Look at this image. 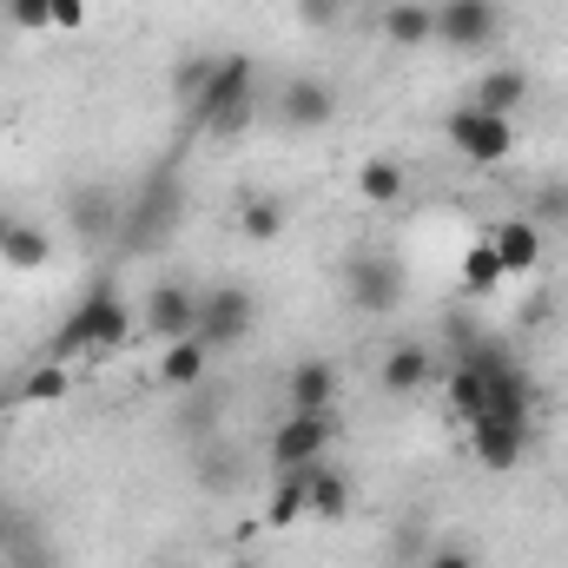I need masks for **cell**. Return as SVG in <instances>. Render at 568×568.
Wrapping results in <instances>:
<instances>
[{
	"instance_id": "cell-1",
	"label": "cell",
	"mask_w": 568,
	"mask_h": 568,
	"mask_svg": "<svg viewBox=\"0 0 568 568\" xmlns=\"http://www.w3.org/2000/svg\"><path fill=\"white\" fill-rule=\"evenodd\" d=\"M126 337H133V304L113 291V278H93V291L60 317V331H53L47 357H53V364H67V357H87V351H120Z\"/></svg>"
},
{
	"instance_id": "cell-2",
	"label": "cell",
	"mask_w": 568,
	"mask_h": 568,
	"mask_svg": "<svg viewBox=\"0 0 568 568\" xmlns=\"http://www.w3.org/2000/svg\"><path fill=\"white\" fill-rule=\"evenodd\" d=\"M252 60L245 53H219V73H212V87L199 93V106H192V126L199 133H219V140H239L245 126H252Z\"/></svg>"
},
{
	"instance_id": "cell-3",
	"label": "cell",
	"mask_w": 568,
	"mask_h": 568,
	"mask_svg": "<svg viewBox=\"0 0 568 568\" xmlns=\"http://www.w3.org/2000/svg\"><path fill=\"white\" fill-rule=\"evenodd\" d=\"M179 212H185V192L172 172H152L140 192L126 199L120 212V252H152L165 232H179Z\"/></svg>"
},
{
	"instance_id": "cell-4",
	"label": "cell",
	"mask_w": 568,
	"mask_h": 568,
	"mask_svg": "<svg viewBox=\"0 0 568 568\" xmlns=\"http://www.w3.org/2000/svg\"><path fill=\"white\" fill-rule=\"evenodd\" d=\"M252 324H258V297L245 284H205L199 291V331L192 337L205 351H239L252 337Z\"/></svg>"
},
{
	"instance_id": "cell-5",
	"label": "cell",
	"mask_w": 568,
	"mask_h": 568,
	"mask_svg": "<svg viewBox=\"0 0 568 568\" xmlns=\"http://www.w3.org/2000/svg\"><path fill=\"white\" fill-rule=\"evenodd\" d=\"M344 436L337 410H284V424L272 429V469H311L324 463V449Z\"/></svg>"
},
{
	"instance_id": "cell-6",
	"label": "cell",
	"mask_w": 568,
	"mask_h": 568,
	"mask_svg": "<svg viewBox=\"0 0 568 568\" xmlns=\"http://www.w3.org/2000/svg\"><path fill=\"white\" fill-rule=\"evenodd\" d=\"M436 40L449 53H489L503 40V0H436Z\"/></svg>"
},
{
	"instance_id": "cell-7",
	"label": "cell",
	"mask_w": 568,
	"mask_h": 568,
	"mask_svg": "<svg viewBox=\"0 0 568 568\" xmlns=\"http://www.w3.org/2000/svg\"><path fill=\"white\" fill-rule=\"evenodd\" d=\"M344 297L364 311V317H390L404 304V265L390 252H357L344 265Z\"/></svg>"
},
{
	"instance_id": "cell-8",
	"label": "cell",
	"mask_w": 568,
	"mask_h": 568,
	"mask_svg": "<svg viewBox=\"0 0 568 568\" xmlns=\"http://www.w3.org/2000/svg\"><path fill=\"white\" fill-rule=\"evenodd\" d=\"M443 133H449V145H456L469 165H503V159L516 152V126L496 120V113H483V106H456V113L443 120Z\"/></svg>"
},
{
	"instance_id": "cell-9",
	"label": "cell",
	"mask_w": 568,
	"mask_h": 568,
	"mask_svg": "<svg viewBox=\"0 0 568 568\" xmlns=\"http://www.w3.org/2000/svg\"><path fill=\"white\" fill-rule=\"evenodd\" d=\"M140 324L159 337V344H179V337H192V331H199V284H185V278L152 284V291H145Z\"/></svg>"
},
{
	"instance_id": "cell-10",
	"label": "cell",
	"mask_w": 568,
	"mask_h": 568,
	"mask_svg": "<svg viewBox=\"0 0 568 568\" xmlns=\"http://www.w3.org/2000/svg\"><path fill=\"white\" fill-rule=\"evenodd\" d=\"M337 120V93L317 73H291L278 93V126L284 133H324Z\"/></svg>"
},
{
	"instance_id": "cell-11",
	"label": "cell",
	"mask_w": 568,
	"mask_h": 568,
	"mask_svg": "<svg viewBox=\"0 0 568 568\" xmlns=\"http://www.w3.org/2000/svg\"><path fill=\"white\" fill-rule=\"evenodd\" d=\"M483 239H489V252L503 258L509 278H529V272H542V258H549V232H542L536 219H496Z\"/></svg>"
},
{
	"instance_id": "cell-12",
	"label": "cell",
	"mask_w": 568,
	"mask_h": 568,
	"mask_svg": "<svg viewBox=\"0 0 568 568\" xmlns=\"http://www.w3.org/2000/svg\"><path fill=\"white\" fill-rule=\"evenodd\" d=\"M120 192L113 185H73L67 192V225H73V239H87V245H100L106 232H120Z\"/></svg>"
},
{
	"instance_id": "cell-13",
	"label": "cell",
	"mask_w": 568,
	"mask_h": 568,
	"mask_svg": "<svg viewBox=\"0 0 568 568\" xmlns=\"http://www.w3.org/2000/svg\"><path fill=\"white\" fill-rule=\"evenodd\" d=\"M337 364L331 357H304L284 371V410H337Z\"/></svg>"
},
{
	"instance_id": "cell-14",
	"label": "cell",
	"mask_w": 568,
	"mask_h": 568,
	"mask_svg": "<svg viewBox=\"0 0 568 568\" xmlns=\"http://www.w3.org/2000/svg\"><path fill=\"white\" fill-rule=\"evenodd\" d=\"M469 449H476L483 469L503 476V469H516V463L529 456V429L523 424H496V417H476V424H469Z\"/></svg>"
},
{
	"instance_id": "cell-15",
	"label": "cell",
	"mask_w": 568,
	"mask_h": 568,
	"mask_svg": "<svg viewBox=\"0 0 568 568\" xmlns=\"http://www.w3.org/2000/svg\"><path fill=\"white\" fill-rule=\"evenodd\" d=\"M377 384L390 397H424L429 384H436V357H429L424 344H390V357L377 364Z\"/></svg>"
},
{
	"instance_id": "cell-16",
	"label": "cell",
	"mask_w": 568,
	"mask_h": 568,
	"mask_svg": "<svg viewBox=\"0 0 568 568\" xmlns=\"http://www.w3.org/2000/svg\"><path fill=\"white\" fill-rule=\"evenodd\" d=\"M0 265L7 272H47L53 265V239L27 219H0Z\"/></svg>"
},
{
	"instance_id": "cell-17",
	"label": "cell",
	"mask_w": 568,
	"mask_h": 568,
	"mask_svg": "<svg viewBox=\"0 0 568 568\" xmlns=\"http://www.w3.org/2000/svg\"><path fill=\"white\" fill-rule=\"evenodd\" d=\"M523 100H529V73H523V67H496V73L476 80V100H469V106H483V113H496V120H516Z\"/></svg>"
},
{
	"instance_id": "cell-18",
	"label": "cell",
	"mask_w": 568,
	"mask_h": 568,
	"mask_svg": "<svg viewBox=\"0 0 568 568\" xmlns=\"http://www.w3.org/2000/svg\"><path fill=\"white\" fill-rule=\"evenodd\" d=\"M384 40L390 47H429L436 40V7L429 0H390L384 7Z\"/></svg>"
},
{
	"instance_id": "cell-19",
	"label": "cell",
	"mask_w": 568,
	"mask_h": 568,
	"mask_svg": "<svg viewBox=\"0 0 568 568\" xmlns=\"http://www.w3.org/2000/svg\"><path fill=\"white\" fill-rule=\"evenodd\" d=\"M205 357H212V351H205L199 337H179V344H165V351H159V384H165V390H199V377H205Z\"/></svg>"
},
{
	"instance_id": "cell-20",
	"label": "cell",
	"mask_w": 568,
	"mask_h": 568,
	"mask_svg": "<svg viewBox=\"0 0 568 568\" xmlns=\"http://www.w3.org/2000/svg\"><path fill=\"white\" fill-rule=\"evenodd\" d=\"M297 516H311V469H278V489L265 503V523L272 529H291Z\"/></svg>"
},
{
	"instance_id": "cell-21",
	"label": "cell",
	"mask_w": 568,
	"mask_h": 568,
	"mask_svg": "<svg viewBox=\"0 0 568 568\" xmlns=\"http://www.w3.org/2000/svg\"><path fill=\"white\" fill-rule=\"evenodd\" d=\"M404 185H410V179H404V165H397V159H384V152L357 165V192H364L371 205H397V199H404Z\"/></svg>"
},
{
	"instance_id": "cell-22",
	"label": "cell",
	"mask_w": 568,
	"mask_h": 568,
	"mask_svg": "<svg viewBox=\"0 0 568 568\" xmlns=\"http://www.w3.org/2000/svg\"><path fill=\"white\" fill-rule=\"evenodd\" d=\"M344 509H351V476H344V469H324V463H311V516L337 523Z\"/></svg>"
},
{
	"instance_id": "cell-23",
	"label": "cell",
	"mask_w": 568,
	"mask_h": 568,
	"mask_svg": "<svg viewBox=\"0 0 568 568\" xmlns=\"http://www.w3.org/2000/svg\"><path fill=\"white\" fill-rule=\"evenodd\" d=\"M212 73H219V53H192V60H179V67H172V100L192 113V106H199V93L212 87Z\"/></svg>"
},
{
	"instance_id": "cell-24",
	"label": "cell",
	"mask_w": 568,
	"mask_h": 568,
	"mask_svg": "<svg viewBox=\"0 0 568 568\" xmlns=\"http://www.w3.org/2000/svg\"><path fill=\"white\" fill-rule=\"evenodd\" d=\"M239 232H245L252 245L284 239V205H278V199H245V205H239Z\"/></svg>"
},
{
	"instance_id": "cell-25",
	"label": "cell",
	"mask_w": 568,
	"mask_h": 568,
	"mask_svg": "<svg viewBox=\"0 0 568 568\" xmlns=\"http://www.w3.org/2000/svg\"><path fill=\"white\" fill-rule=\"evenodd\" d=\"M443 390H449V410H456L463 424L483 410V371H476V364H463V357H456V364H449V377H443Z\"/></svg>"
},
{
	"instance_id": "cell-26",
	"label": "cell",
	"mask_w": 568,
	"mask_h": 568,
	"mask_svg": "<svg viewBox=\"0 0 568 568\" xmlns=\"http://www.w3.org/2000/svg\"><path fill=\"white\" fill-rule=\"evenodd\" d=\"M67 390H73V371H67V364H53V357H47L33 377H20V404H60Z\"/></svg>"
},
{
	"instance_id": "cell-27",
	"label": "cell",
	"mask_w": 568,
	"mask_h": 568,
	"mask_svg": "<svg viewBox=\"0 0 568 568\" xmlns=\"http://www.w3.org/2000/svg\"><path fill=\"white\" fill-rule=\"evenodd\" d=\"M503 278H509V272H503V258L489 252V239H476V245H469V258H463V284H469L476 297H489Z\"/></svg>"
},
{
	"instance_id": "cell-28",
	"label": "cell",
	"mask_w": 568,
	"mask_h": 568,
	"mask_svg": "<svg viewBox=\"0 0 568 568\" xmlns=\"http://www.w3.org/2000/svg\"><path fill=\"white\" fill-rule=\"evenodd\" d=\"M7 20L20 33H47L53 27V0H7Z\"/></svg>"
},
{
	"instance_id": "cell-29",
	"label": "cell",
	"mask_w": 568,
	"mask_h": 568,
	"mask_svg": "<svg viewBox=\"0 0 568 568\" xmlns=\"http://www.w3.org/2000/svg\"><path fill=\"white\" fill-rule=\"evenodd\" d=\"M536 225H542V232L568 225V185H542V192H536Z\"/></svg>"
},
{
	"instance_id": "cell-30",
	"label": "cell",
	"mask_w": 568,
	"mask_h": 568,
	"mask_svg": "<svg viewBox=\"0 0 568 568\" xmlns=\"http://www.w3.org/2000/svg\"><path fill=\"white\" fill-rule=\"evenodd\" d=\"M351 13V0H297V20L311 27V33H324V27H337Z\"/></svg>"
},
{
	"instance_id": "cell-31",
	"label": "cell",
	"mask_w": 568,
	"mask_h": 568,
	"mask_svg": "<svg viewBox=\"0 0 568 568\" xmlns=\"http://www.w3.org/2000/svg\"><path fill=\"white\" fill-rule=\"evenodd\" d=\"M424 568H476V556H469L463 542H436V549L424 556Z\"/></svg>"
},
{
	"instance_id": "cell-32",
	"label": "cell",
	"mask_w": 568,
	"mask_h": 568,
	"mask_svg": "<svg viewBox=\"0 0 568 568\" xmlns=\"http://www.w3.org/2000/svg\"><path fill=\"white\" fill-rule=\"evenodd\" d=\"M53 27H60V33L87 27V0H53Z\"/></svg>"
},
{
	"instance_id": "cell-33",
	"label": "cell",
	"mask_w": 568,
	"mask_h": 568,
	"mask_svg": "<svg viewBox=\"0 0 568 568\" xmlns=\"http://www.w3.org/2000/svg\"><path fill=\"white\" fill-rule=\"evenodd\" d=\"M232 568H258V562H232Z\"/></svg>"
}]
</instances>
